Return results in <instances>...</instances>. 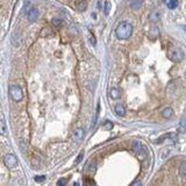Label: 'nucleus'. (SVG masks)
Listing matches in <instances>:
<instances>
[{
    "instance_id": "8",
    "label": "nucleus",
    "mask_w": 186,
    "mask_h": 186,
    "mask_svg": "<svg viewBox=\"0 0 186 186\" xmlns=\"http://www.w3.org/2000/svg\"><path fill=\"white\" fill-rule=\"evenodd\" d=\"M114 111H115V113H117L119 117H123V115L126 114V108H125V106H123L122 104H117V105H115Z\"/></svg>"
},
{
    "instance_id": "7",
    "label": "nucleus",
    "mask_w": 186,
    "mask_h": 186,
    "mask_svg": "<svg viewBox=\"0 0 186 186\" xmlns=\"http://www.w3.org/2000/svg\"><path fill=\"white\" fill-rule=\"evenodd\" d=\"M84 136H85L84 129H83V128H77V129L73 132L72 138H73V141H76V142H80V141L84 138Z\"/></svg>"
},
{
    "instance_id": "17",
    "label": "nucleus",
    "mask_w": 186,
    "mask_h": 186,
    "mask_svg": "<svg viewBox=\"0 0 186 186\" xmlns=\"http://www.w3.org/2000/svg\"><path fill=\"white\" fill-rule=\"evenodd\" d=\"M6 133V125L2 120H0V136Z\"/></svg>"
},
{
    "instance_id": "6",
    "label": "nucleus",
    "mask_w": 186,
    "mask_h": 186,
    "mask_svg": "<svg viewBox=\"0 0 186 186\" xmlns=\"http://www.w3.org/2000/svg\"><path fill=\"white\" fill-rule=\"evenodd\" d=\"M38 15H40V13H38V10L35 8V7H33L30 8L28 13H27V18H28V20L30 22H35L38 19Z\"/></svg>"
},
{
    "instance_id": "15",
    "label": "nucleus",
    "mask_w": 186,
    "mask_h": 186,
    "mask_svg": "<svg viewBox=\"0 0 186 186\" xmlns=\"http://www.w3.org/2000/svg\"><path fill=\"white\" fill-rule=\"evenodd\" d=\"M179 132L180 133H185L186 132V117H184L183 120L180 121V123H179Z\"/></svg>"
},
{
    "instance_id": "16",
    "label": "nucleus",
    "mask_w": 186,
    "mask_h": 186,
    "mask_svg": "<svg viewBox=\"0 0 186 186\" xmlns=\"http://www.w3.org/2000/svg\"><path fill=\"white\" fill-rule=\"evenodd\" d=\"M111 2L109 1H106L105 2V7H104V13L106 14V15H108L109 14V12H111Z\"/></svg>"
},
{
    "instance_id": "3",
    "label": "nucleus",
    "mask_w": 186,
    "mask_h": 186,
    "mask_svg": "<svg viewBox=\"0 0 186 186\" xmlns=\"http://www.w3.org/2000/svg\"><path fill=\"white\" fill-rule=\"evenodd\" d=\"M10 96H11L12 99L14 101H16V102L21 101L22 98H23V92H22L21 87L18 85H12L11 87H10Z\"/></svg>"
},
{
    "instance_id": "21",
    "label": "nucleus",
    "mask_w": 186,
    "mask_h": 186,
    "mask_svg": "<svg viewBox=\"0 0 186 186\" xmlns=\"http://www.w3.org/2000/svg\"><path fill=\"white\" fill-rule=\"evenodd\" d=\"M83 156H84V152H83V151H80V154L78 155V157H77L76 160H74V164H79L80 162H81V160H83Z\"/></svg>"
},
{
    "instance_id": "9",
    "label": "nucleus",
    "mask_w": 186,
    "mask_h": 186,
    "mask_svg": "<svg viewBox=\"0 0 186 186\" xmlns=\"http://www.w3.org/2000/svg\"><path fill=\"white\" fill-rule=\"evenodd\" d=\"M172 115H173V109L171 107H166L162 112V117H164V119H170Z\"/></svg>"
},
{
    "instance_id": "22",
    "label": "nucleus",
    "mask_w": 186,
    "mask_h": 186,
    "mask_svg": "<svg viewBox=\"0 0 186 186\" xmlns=\"http://www.w3.org/2000/svg\"><path fill=\"white\" fill-rule=\"evenodd\" d=\"M68 184V179H65V178H61L58 179V183H57V185L58 186H65Z\"/></svg>"
},
{
    "instance_id": "12",
    "label": "nucleus",
    "mask_w": 186,
    "mask_h": 186,
    "mask_svg": "<svg viewBox=\"0 0 186 186\" xmlns=\"http://www.w3.org/2000/svg\"><path fill=\"white\" fill-rule=\"evenodd\" d=\"M160 13L158 11H154L151 12V14H150V20L152 22H157L160 21Z\"/></svg>"
},
{
    "instance_id": "11",
    "label": "nucleus",
    "mask_w": 186,
    "mask_h": 186,
    "mask_svg": "<svg viewBox=\"0 0 186 186\" xmlns=\"http://www.w3.org/2000/svg\"><path fill=\"white\" fill-rule=\"evenodd\" d=\"M20 42H21V37L19 36V34H18V33L13 34V36H12V44H13L14 47H19V46H20Z\"/></svg>"
},
{
    "instance_id": "5",
    "label": "nucleus",
    "mask_w": 186,
    "mask_h": 186,
    "mask_svg": "<svg viewBox=\"0 0 186 186\" xmlns=\"http://www.w3.org/2000/svg\"><path fill=\"white\" fill-rule=\"evenodd\" d=\"M4 163L8 169H14L18 165V158L13 154H8L5 156L4 158Z\"/></svg>"
},
{
    "instance_id": "2",
    "label": "nucleus",
    "mask_w": 186,
    "mask_h": 186,
    "mask_svg": "<svg viewBox=\"0 0 186 186\" xmlns=\"http://www.w3.org/2000/svg\"><path fill=\"white\" fill-rule=\"evenodd\" d=\"M132 148H133V151L135 152V155L137 156L140 160H145L147 156H148V151H147V148L144 147L143 144L138 141H134L133 144H132Z\"/></svg>"
},
{
    "instance_id": "23",
    "label": "nucleus",
    "mask_w": 186,
    "mask_h": 186,
    "mask_svg": "<svg viewBox=\"0 0 186 186\" xmlns=\"http://www.w3.org/2000/svg\"><path fill=\"white\" fill-rule=\"evenodd\" d=\"M141 6V1L140 0H136V1H134V2H132V8H138Z\"/></svg>"
},
{
    "instance_id": "1",
    "label": "nucleus",
    "mask_w": 186,
    "mask_h": 186,
    "mask_svg": "<svg viewBox=\"0 0 186 186\" xmlns=\"http://www.w3.org/2000/svg\"><path fill=\"white\" fill-rule=\"evenodd\" d=\"M115 34L119 40H127L133 34V26L129 22H120L115 29Z\"/></svg>"
},
{
    "instance_id": "18",
    "label": "nucleus",
    "mask_w": 186,
    "mask_h": 186,
    "mask_svg": "<svg viewBox=\"0 0 186 186\" xmlns=\"http://www.w3.org/2000/svg\"><path fill=\"white\" fill-rule=\"evenodd\" d=\"M112 128H113V123L111 121H106V122L104 123V129L105 130H111Z\"/></svg>"
},
{
    "instance_id": "14",
    "label": "nucleus",
    "mask_w": 186,
    "mask_h": 186,
    "mask_svg": "<svg viewBox=\"0 0 186 186\" xmlns=\"http://www.w3.org/2000/svg\"><path fill=\"white\" fill-rule=\"evenodd\" d=\"M179 175L183 178H186V162H183L179 166Z\"/></svg>"
},
{
    "instance_id": "25",
    "label": "nucleus",
    "mask_w": 186,
    "mask_h": 186,
    "mask_svg": "<svg viewBox=\"0 0 186 186\" xmlns=\"http://www.w3.org/2000/svg\"><path fill=\"white\" fill-rule=\"evenodd\" d=\"M94 170H96V163L93 162V164H92V165L90 166V171H91V172H93Z\"/></svg>"
},
{
    "instance_id": "10",
    "label": "nucleus",
    "mask_w": 186,
    "mask_h": 186,
    "mask_svg": "<svg viewBox=\"0 0 186 186\" xmlns=\"http://www.w3.org/2000/svg\"><path fill=\"white\" fill-rule=\"evenodd\" d=\"M164 4L168 6V8L170 10H175L178 6V0H164Z\"/></svg>"
},
{
    "instance_id": "20",
    "label": "nucleus",
    "mask_w": 186,
    "mask_h": 186,
    "mask_svg": "<svg viewBox=\"0 0 186 186\" xmlns=\"http://www.w3.org/2000/svg\"><path fill=\"white\" fill-rule=\"evenodd\" d=\"M34 179H35L36 183H43V181L46 180V176H36Z\"/></svg>"
},
{
    "instance_id": "4",
    "label": "nucleus",
    "mask_w": 186,
    "mask_h": 186,
    "mask_svg": "<svg viewBox=\"0 0 186 186\" xmlns=\"http://www.w3.org/2000/svg\"><path fill=\"white\" fill-rule=\"evenodd\" d=\"M169 58L172 62H180L184 58V53L181 51L180 49L178 48H172L169 50Z\"/></svg>"
},
{
    "instance_id": "19",
    "label": "nucleus",
    "mask_w": 186,
    "mask_h": 186,
    "mask_svg": "<svg viewBox=\"0 0 186 186\" xmlns=\"http://www.w3.org/2000/svg\"><path fill=\"white\" fill-rule=\"evenodd\" d=\"M53 25L56 27H61L63 25V21L61 19H53Z\"/></svg>"
},
{
    "instance_id": "13",
    "label": "nucleus",
    "mask_w": 186,
    "mask_h": 186,
    "mask_svg": "<svg viewBox=\"0 0 186 186\" xmlns=\"http://www.w3.org/2000/svg\"><path fill=\"white\" fill-rule=\"evenodd\" d=\"M111 97L113 98V99H119L120 98V96H121V92H120V90H117V89H115V87H113L111 90Z\"/></svg>"
},
{
    "instance_id": "26",
    "label": "nucleus",
    "mask_w": 186,
    "mask_h": 186,
    "mask_svg": "<svg viewBox=\"0 0 186 186\" xmlns=\"http://www.w3.org/2000/svg\"><path fill=\"white\" fill-rule=\"evenodd\" d=\"M73 186H79V184L78 183H73Z\"/></svg>"
},
{
    "instance_id": "27",
    "label": "nucleus",
    "mask_w": 186,
    "mask_h": 186,
    "mask_svg": "<svg viewBox=\"0 0 186 186\" xmlns=\"http://www.w3.org/2000/svg\"><path fill=\"white\" fill-rule=\"evenodd\" d=\"M184 29H185V30H186V27H184Z\"/></svg>"
},
{
    "instance_id": "24",
    "label": "nucleus",
    "mask_w": 186,
    "mask_h": 186,
    "mask_svg": "<svg viewBox=\"0 0 186 186\" xmlns=\"http://www.w3.org/2000/svg\"><path fill=\"white\" fill-rule=\"evenodd\" d=\"M132 186H142V183H141L140 180H137V181H135V183H133Z\"/></svg>"
}]
</instances>
